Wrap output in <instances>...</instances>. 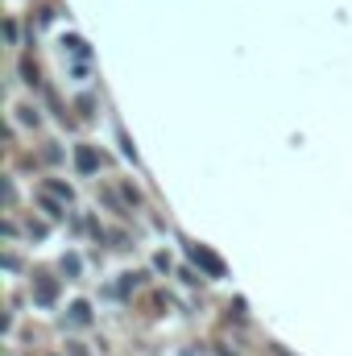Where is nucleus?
Wrapping results in <instances>:
<instances>
[{"instance_id": "1", "label": "nucleus", "mask_w": 352, "mask_h": 356, "mask_svg": "<svg viewBox=\"0 0 352 356\" xmlns=\"http://www.w3.org/2000/svg\"><path fill=\"white\" fill-rule=\"evenodd\" d=\"M195 261H199V266H207V273H216V277L224 273V266H220V261H216L211 253H203V249H195Z\"/></svg>"}, {"instance_id": "2", "label": "nucleus", "mask_w": 352, "mask_h": 356, "mask_svg": "<svg viewBox=\"0 0 352 356\" xmlns=\"http://www.w3.org/2000/svg\"><path fill=\"white\" fill-rule=\"evenodd\" d=\"M79 166H83V170L95 166V154H91V149H79Z\"/></svg>"}]
</instances>
